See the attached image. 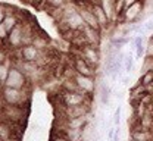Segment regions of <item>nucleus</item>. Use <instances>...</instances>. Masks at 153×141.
<instances>
[{"label":"nucleus","mask_w":153,"mask_h":141,"mask_svg":"<svg viewBox=\"0 0 153 141\" xmlns=\"http://www.w3.org/2000/svg\"><path fill=\"white\" fill-rule=\"evenodd\" d=\"M4 59H6V56H4V53L0 50V63H4Z\"/></svg>","instance_id":"29"},{"label":"nucleus","mask_w":153,"mask_h":141,"mask_svg":"<svg viewBox=\"0 0 153 141\" xmlns=\"http://www.w3.org/2000/svg\"><path fill=\"white\" fill-rule=\"evenodd\" d=\"M65 24L68 28L74 30V31H79V30H84L85 24L84 19L81 16V13L78 10H71V12H66L65 13Z\"/></svg>","instance_id":"3"},{"label":"nucleus","mask_w":153,"mask_h":141,"mask_svg":"<svg viewBox=\"0 0 153 141\" xmlns=\"http://www.w3.org/2000/svg\"><path fill=\"white\" fill-rule=\"evenodd\" d=\"M141 85H144V87H147V85H150L153 84V71H147L143 77H141Z\"/></svg>","instance_id":"18"},{"label":"nucleus","mask_w":153,"mask_h":141,"mask_svg":"<svg viewBox=\"0 0 153 141\" xmlns=\"http://www.w3.org/2000/svg\"><path fill=\"white\" fill-rule=\"evenodd\" d=\"M0 87H1V80H0Z\"/></svg>","instance_id":"31"},{"label":"nucleus","mask_w":153,"mask_h":141,"mask_svg":"<svg viewBox=\"0 0 153 141\" xmlns=\"http://www.w3.org/2000/svg\"><path fill=\"white\" fill-rule=\"evenodd\" d=\"M7 41L13 46V47H18L22 44V41H24V31H22V28L16 25L9 34H7Z\"/></svg>","instance_id":"13"},{"label":"nucleus","mask_w":153,"mask_h":141,"mask_svg":"<svg viewBox=\"0 0 153 141\" xmlns=\"http://www.w3.org/2000/svg\"><path fill=\"white\" fill-rule=\"evenodd\" d=\"M21 97H22L21 90L12 88V87H4V90H3V99H4V101L7 104H18L19 101H21Z\"/></svg>","instance_id":"7"},{"label":"nucleus","mask_w":153,"mask_h":141,"mask_svg":"<svg viewBox=\"0 0 153 141\" xmlns=\"http://www.w3.org/2000/svg\"><path fill=\"white\" fill-rule=\"evenodd\" d=\"M53 7H59V6H62L63 4V0H47Z\"/></svg>","instance_id":"25"},{"label":"nucleus","mask_w":153,"mask_h":141,"mask_svg":"<svg viewBox=\"0 0 153 141\" xmlns=\"http://www.w3.org/2000/svg\"><path fill=\"white\" fill-rule=\"evenodd\" d=\"M82 58L88 62L91 66H96L99 62H100V55H99V50L96 49V46H84L82 47Z\"/></svg>","instance_id":"5"},{"label":"nucleus","mask_w":153,"mask_h":141,"mask_svg":"<svg viewBox=\"0 0 153 141\" xmlns=\"http://www.w3.org/2000/svg\"><path fill=\"white\" fill-rule=\"evenodd\" d=\"M115 1H116V0H100V6L105 9L106 15L109 16L111 21H112V18L115 16V13L118 12V9H116V6H115Z\"/></svg>","instance_id":"14"},{"label":"nucleus","mask_w":153,"mask_h":141,"mask_svg":"<svg viewBox=\"0 0 153 141\" xmlns=\"http://www.w3.org/2000/svg\"><path fill=\"white\" fill-rule=\"evenodd\" d=\"M38 49L34 46V44H27L22 47L21 50V56L25 62H36L38 58Z\"/></svg>","instance_id":"11"},{"label":"nucleus","mask_w":153,"mask_h":141,"mask_svg":"<svg viewBox=\"0 0 153 141\" xmlns=\"http://www.w3.org/2000/svg\"><path fill=\"white\" fill-rule=\"evenodd\" d=\"M109 96H111V88L108 87L106 81H100V100L103 104H106L109 100Z\"/></svg>","instance_id":"15"},{"label":"nucleus","mask_w":153,"mask_h":141,"mask_svg":"<svg viewBox=\"0 0 153 141\" xmlns=\"http://www.w3.org/2000/svg\"><path fill=\"white\" fill-rule=\"evenodd\" d=\"M114 122L116 123V125H119V122H121V107H118V109H116V112H115Z\"/></svg>","instance_id":"23"},{"label":"nucleus","mask_w":153,"mask_h":141,"mask_svg":"<svg viewBox=\"0 0 153 141\" xmlns=\"http://www.w3.org/2000/svg\"><path fill=\"white\" fill-rule=\"evenodd\" d=\"M84 38L87 41V44L90 46H97L100 43V30H94L90 27H84Z\"/></svg>","instance_id":"12"},{"label":"nucleus","mask_w":153,"mask_h":141,"mask_svg":"<svg viewBox=\"0 0 153 141\" xmlns=\"http://www.w3.org/2000/svg\"><path fill=\"white\" fill-rule=\"evenodd\" d=\"M3 25H4V28L7 30V32H10V31L18 25V21H16V18H15L13 15H6V18L3 21Z\"/></svg>","instance_id":"17"},{"label":"nucleus","mask_w":153,"mask_h":141,"mask_svg":"<svg viewBox=\"0 0 153 141\" xmlns=\"http://www.w3.org/2000/svg\"><path fill=\"white\" fill-rule=\"evenodd\" d=\"M65 103L72 107V106H81L85 103V96L82 94V91H76V90H72V91H68L65 93Z\"/></svg>","instance_id":"6"},{"label":"nucleus","mask_w":153,"mask_h":141,"mask_svg":"<svg viewBox=\"0 0 153 141\" xmlns=\"http://www.w3.org/2000/svg\"><path fill=\"white\" fill-rule=\"evenodd\" d=\"M9 128L6 125H0V140L1 141H6L9 140Z\"/></svg>","instance_id":"20"},{"label":"nucleus","mask_w":153,"mask_h":141,"mask_svg":"<svg viewBox=\"0 0 153 141\" xmlns=\"http://www.w3.org/2000/svg\"><path fill=\"white\" fill-rule=\"evenodd\" d=\"M74 82L76 84V88L82 93H93L94 91V78L93 77H87V75H81V74H74Z\"/></svg>","instance_id":"2"},{"label":"nucleus","mask_w":153,"mask_h":141,"mask_svg":"<svg viewBox=\"0 0 153 141\" xmlns=\"http://www.w3.org/2000/svg\"><path fill=\"white\" fill-rule=\"evenodd\" d=\"M4 85L21 90L25 85V77H24V74L19 71L18 68H10L9 69V75L4 80Z\"/></svg>","instance_id":"1"},{"label":"nucleus","mask_w":153,"mask_h":141,"mask_svg":"<svg viewBox=\"0 0 153 141\" xmlns=\"http://www.w3.org/2000/svg\"><path fill=\"white\" fill-rule=\"evenodd\" d=\"M112 141H119V131H115V135L112 138Z\"/></svg>","instance_id":"30"},{"label":"nucleus","mask_w":153,"mask_h":141,"mask_svg":"<svg viewBox=\"0 0 153 141\" xmlns=\"http://www.w3.org/2000/svg\"><path fill=\"white\" fill-rule=\"evenodd\" d=\"M115 131L116 129H114V128H109L108 129V140L109 141H112V138H114V135H115Z\"/></svg>","instance_id":"26"},{"label":"nucleus","mask_w":153,"mask_h":141,"mask_svg":"<svg viewBox=\"0 0 153 141\" xmlns=\"http://www.w3.org/2000/svg\"><path fill=\"white\" fill-rule=\"evenodd\" d=\"M55 141H72L71 138H68V137H57Z\"/></svg>","instance_id":"28"},{"label":"nucleus","mask_w":153,"mask_h":141,"mask_svg":"<svg viewBox=\"0 0 153 141\" xmlns=\"http://www.w3.org/2000/svg\"><path fill=\"white\" fill-rule=\"evenodd\" d=\"M4 18H6V13L0 9V24H3V21H4Z\"/></svg>","instance_id":"27"},{"label":"nucleus","mask_w":153,"mask_h":141,"mask_svg":"<svg viewBox=\"0 0 153 141\" xmlns=\"http://www.w3.org/2000/svg\"><path fill=\"white\" fill-rule=\"evenodd\" d=\"M9 75V68L4 65V63H0V80L4 81Z\"/></svg>","instance_id":"21"},{"label":"nucleus","mask_w":153,"mask_h":141,"mask_svg":"<svg viewBox=\"0 0 153 141\" xmlns=\"http://www.w3.org/2000/svg\"><path fill=\"white\" fill-rule=\"evenodd\" d=\"M141 12H143V1L138 0V1L133 3L131 6L125 7V10H124V21H127V22H137L138 16L141 15Z\"/></svg>","instance_id":"4"},{"label":"nucleus","mask_w":153,"mask_h":141,"mask_svg":"<svg viewBox=\"0 0 153 141\" xmlns=\"http://www.w3.org/2000/svg\"><path fill=\"white\" fill-rule=\"evenodd\" d=\"M146 56L149 59H153V37L149 40L147 43V47H146Z\"/></svg>","instance_id":"22"},{"label":"nucleus","mask_w":153,"mask_h":141,"mask_svg":"<svg viewBox=\"0 0 153 141\" xmlns=\"http://www.w3.org/2000/svg\"><path fill=\"white\" fill-rule=\"evenodd\" d=\"M7 34H9V32H7V30L4 28V25H3V24H0V38H6V37H7Z\"/></svg>","instance_id":"24"},{"label":"nucleus","mask_w":153,"mask_h":141,"mask_svg":"<svg viewBox=\"0 0 153 141\" xmlns=\"http://www.w3.org/2000/svg\"><path fill=\"white\" fill-rule=\"evenodd\" d=\"M134 47H135V55H137V58H141V56L146 53V49H144V46H143V37H141V35H137V37L134 38Z\"/></svg>","instance_id":"16"},{"label":"nucleus","mask_w":153,"mask_h":141,"mask_svg":"<svg viewBox=\"0 0 153 141\" xmlns=\"http://www.w3.org/2000/svg\"><path fill=\"white\" fill-rule=\"evenodd\" d=\"M78 12L81 13V16H82V19H84V24H85V27H90V28H94V30H102L91 9L82 7V9H79Z\"/></svg>","instance_id":"8"},{"label":"nucleus","mask_w":153,"mask_h":141,"mask_svg":"<svg viewBox=\"0 0 153 141\" xmlns=\"http://www.w3.org/2000/svg\"><path fill=\"white\" fill-rule=\"evenodd\" d=\"M91 10H93V13H94V16H96V19H97V22H99V25H100V28H105V27L109 25L111 19H109V16L106 15L105 9L100 6V3H99V4H93V6H91Z\"/></svg>","instance_id":"10"},{"label":"nucleus","mask_w":153,"mask_h":141,"mask_svg":"<svg viewBox=\"0 0 153 141\" xmlns=\"http://www.w3.org/2000/svg\"><path fill=\"white\" fill-rule=\"evenodd\" d=\"M75 72L81 75H87V77H93L94 74V66H91L84 58L75 59Z\"/></svg>","instance_id":"9"},{"label":"nucleus","mask_w":153,"mask_h":141,"mask_svg":"<svg viewBox=\"0 0 153 141\" xmlns=\"http://www.w3.org/2000/svg\"><path fill=\"white\" fill-rule=\"evenodd\" d=\"M125 72H131L133 71V65H134V58H133V53H130L127 58H125Z\"/></svg>","instance_id":"19"},{"label":"nucleus","mask_w":153,"mask_h":141,"mask_svg":"<svg viewBox=\"0 0 153 141\" xmlns=\"http://www.w3.org/2000/svg\"><path fill=\"white\" fill-rule=\"evenodd\" d=\"M144 141H149V140H144Z\"/></svg>","instance_id":"32"}]
</instances>
